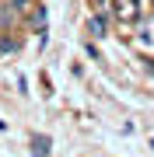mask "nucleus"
Returning <instances> with one entry per match:
<instances>
[{
	"instance_id": "nucleus-7",
	"label": "nucleus",
	"mask_w": 154,
	"mask_h": 157,
	"mask_svg": "<svg viewBox=\"0 0 154 157\" xmlns=\"http://www.w3.org/2000/svg\"><path fill=\"white\" fill-rule=\"evenodd\" d=\"M147 70H151V73H154V59H147Z\"/></svg>"
},
{
	"instance_id": "nucleus-3",
	"label": "nucleus",
	"mask_w": 154,
	"mask_h": 157,
	"mask_svg": "<svg viewBox=\"0 0 154 157\" xmlns=\"http://www.w3.org/2000/svg\"><path fill=\"white\" fill-rule=\"evenodd\" d=\"M88 35L91 39H105V14H91L88 17Z\"/></svg>"
},
{
	"instance_id": "nucleus-6",
	"label": "nucleus",
	"mask_w": 154,
	"mask_h": 157,
	"mask_svg": "<svg viewBox=\"0 0 154 157\" xmlns=\"http://www.w3.org/2000/svg\"><path fill=\"white\" fill-rule=\"evenodd\" d=\"M11 7H18V11H25V7H28V0H11Z\"/></svg>"
},
{
	"instance_id": "nucleus-1",
	"label": "nucleus",
	"mask_w": 154,
	"mask_h": 157,
	"mask_svg": "<svg viewBox=\"0 0 154 157\" xmlns=\"http://www.w3.org/2000/svg\"><path fill=\"white\" fill-rule=\"evenodd\" d=\"M112 17L119 25H137L140 21V0H109Z\"/></svg>"
},
{
	"instance_id": "nucleus-4",
	"label": "nucleus",
	"mask_w": 154,
	"mask_h": 157,
	"mask_svg": "<svg viewBox=\"0 0 154 157\" xmlns=\"http://www.w3.org/2000/svg\"><path fill=\"white\" fill-rule=\"evenodd\" d=\"M32 154H35V157H49V136H46V133L32 136Z\"/></svg>"
},
{
	"instance_id": "nucleus-2",
	"label": "nucleus",
	"mask_w": 154,
	"mask_h": 157,
	"mask_svg": "<svg viewBox=\"0 0 154 157\" xmlns=\"http://www.w3.org/2000/svg\"><path fill=\"white\" fill-rule=\"evenodd\" d=\"M137 42L144 45V49H154V14H147L140 21V35H137Z\"/></svg>"
},
{
	"instance_id": "nucleus-9",
	"label": "nucleus",
	"mask_w": 154,
	"mask_h": 157,
	"mask_svg": "<svg viewBox=\"0 0 154 157\" xmlns=\"http://www.w3.org/2000/svg\"><path fill=\"white\" fill-rule=\"evenodd\" d=\"M98 4H102V0H98Z\"/></svg>"
},
{
	"instance_id": "nucleus-5",
	"label": "nucleus",
	"mask_w": 154,
	"mask_h": 157,
	"mask_svg": "<svg viewBox=\"0 0 154 157\" xmlns=\"http://www.w3.org/2000/svg\"><path fill=\"white\" fill-rule=\"evenodd\" d=\"M14 49H18L14 39H0V52H14Z\"/></svg>"
},
{
	"instance_id": "nucleus-8",
	"label": "nucleus",
	"mask_w": 154,
	"mask_h": 157,
	"mask_svg": "<svg viewBox=\"0 0 154 157\" xmlns=\"http://www.w3.org/2000/svg\"><path fill=\"white\" fill-rule=\"evenodd\" d=\"M151 147H154V140H151Z\"/></svg>"
}]
</instances>
